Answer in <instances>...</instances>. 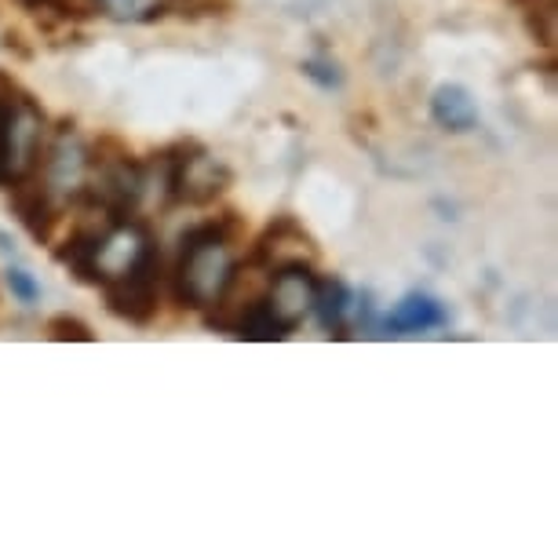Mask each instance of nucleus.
<instances>
[{"instance_id":"f257e3e1","label":"nucleus","mask_w":558,"mask_h":558,"mask_svg":"<svg viewBox=\"0 0 558 558\" xmlns=\"http://www.w3.org/2000/svg\"><path fill=\"white\" fill-rule=\"evenodd\" d=\"M245 238V219L238 213H219L205 223L183 230L172 267V300L186 311H208L223 292L230 270H234L238 241Z\"/></svg>"},{"instance_id":"f03ea898","label":"nucleus","mask_w":558,"mask_h":558,"mask_svg":"<svg viewBox=\"0 0 558 558\" xmlns=\"http://www.w3.org/2000/svg\"><path fill=\"white\" fill-rule=\"evenodd\" d=\"M102 289L107 311L129 325H150L161 307V252L150 241L129 270L110 278Z\"/></svg>"},{"instance_id":"7ed1b4c3","label":"nucleus","mask_w":558,"mask_h":558,"mask_svg":"<svg viewBox=\"0 0 558 558\" xmlns=\"http://www.w3.org/2000/svg\"><path fill=\"white\" fill-rule=\"evenodd\" d=\"M314 289H318L314 263L296 259V263H281V267L270 270L267 292H263V307H267L270 322L278 325L281 336H292L311 314Z\"/></svg>"},{"instance_id":"20e7f679","label":"nucleus","mask_w":558,"mask_h":558,"mask_svg":"<svg viewBox=\"0 0 558 558\" xmlns=\"http://www.w3.org/2000/svg\"><path fill=\"white\" fill-rule=\"evenodd\" d=\"M248 263H256L263 270H274L281 267V263H314L318 259V245H314L311 230L300 223L296 216H274L267 230L256 238V245L248 248Z\"/></svg>"},{"instance_id":"39448f33","label":"nucleus","mask_w":558,"mask_h":558,"mask_svg":"<svg viewBox=\"0 0 558 558\" xmlns=\"http://www.w3.org/2000/svg\"><path fill=\"white\" fill-rule=\"evenodd\" d=\"M8 191H12L8 205H12L19 223L26 227V234L37 245H48L59 227V197L51 194V186L40 179V172H29L23 179H15V183H8Z\"/></svg>"},{"instance_id":"423d86ee","label":"nucleus","mask_w":558,"mask_h":558,"mask_svg":"<svg viewBox=\"0 0 558 558\" xmlns=\"http://www.w3.org/2000/svg\"><path fill=\"white\" fill-rule=\"evenodd\" d=\"M449 325V311L441 307L435 296L427 292H409L395 303V311L384 318V332L387 336H416V332H430Z\"/></svg>"},{"instance_id":"0eeeda50","label":"nucleus","mask_w":558,"mask_h":558,"mask_svg":"<svg viewBox=\"0 0 558 558\" xmlns=\"http://www.w3.org/2000/svg\"><path fill=\"white\" fill-rule=\"evenodd\" d=\"M230 179H234L230 168H223L216 157H208V150H202L183 172V183H179V205H194V208L213 205L230 186Z\"/></svg>"},{"instance_id":"6e6552de","label":"nucleus","mask_w":558,"mask_h":558,"mask_svg":"<svg viewBox=\"0 0 558 558\" xmlns=\"http://www.w3.org/2000/svg\"><path fill=\"white\" fill-rule=\"evenodd\" d=\"M430 118L441 132L463 135L478 129V102L463 84H438L435 96H430Z\"/></svg>"},{"instance_id":"1a4fd4ad","label":"nucleus","mask_w":558,"mask_h":558,"mask_svg":"<svg viewBox=\"0 0 558 558\" xmlns=\"http://www.w3.org/2000/svg\"><path fill=\"white\" fill-rule=\"evenodd\" d=\"M351 289H347L343 278H318V289H314V314H318L322 329L336 336V340H347V311H351Z\"/></svg>"},{"instance_id":"9d476101","label":"nucleus","mask_w":558,"mask_h":558,"mask_svg":"<svg viewBox=\"0 0 558 558\" xmlns=\"http://www.w3.org/2000/svg\"><path fill=\"white\" fill-rule=\"evenodd\" d=\"M175 8L179 0H99V15H110L118 23H157Z\"/></svg>"},{"instance_id":"9b49d317","label":"nucleus","mask_w":558,"mask_h":558,"mask_svg":"<svg viewBox=\"0 0 558 558\" xmlns=\"http://www.w3.org/2000/svg\"><path fill=\"white\" fill-rule=\"evenodd\" d=\"M48 336L56 343H96V332H92L81 318H73V314H56V318H48Z\"/></svg>"},{"instance_id":"f8f14e48","label":"nucleus","mask_w":558,"mask_h":558,"mask_svg":"<svg viewBox=\"0 0 558 558\" xmlns=\"http://www.w3.org/2000/svg\"><path fill=\"white\" fill-rule=\"evenodd\" d=\"M4 281H8V292L15 296V303H23V307H34V303L40 300L37 278L26 267H8L4 270Z\"/></svg>"},{"instance_id":"ddd939ff","label":"nucleus","mask_w":558,"mask_h":558,"mask_svg":"<svg viewBox=\"0 0 558 558\" xmlns=\"http://www.w3.org/2000/svg\"><path fill=\"white\" fill-rule=\"evenodd\" d=\"M303 77H311L318 88H340L343 84V73H340V66H336L332 59H325V56H318V59H303Z\"/></svg>"},{"instance_id":"4468645a","label":"nucleus","mask_w":558,"mask_h":558,"mask_svg":"<svg viewBox=\"0 0 558 558\" xmlns=\"http://www.w3.org/2000/svg\"><path fill=\"white\" fill-rule=\"evenodd\" d=\"M23 96H26V92H23ZM23 96L0 102V186L12 183V172H8V121H12V110L23 102Z\"/></svg>"},{"instance_id":"2eb2a0df","label":"nucleus","mask_w":558,"mask_h":558,"mask_svg":"<svg viewBox=\"0 0 558 558\" xmlns=\"http://www.w3.org/2000/svg\"><path fill=\"white\" fill-rule=\"evenodd\" d=\"M0 252H8V256H15V241L4 234V230H0Z\"/></svg>"}]
</instances>
